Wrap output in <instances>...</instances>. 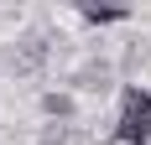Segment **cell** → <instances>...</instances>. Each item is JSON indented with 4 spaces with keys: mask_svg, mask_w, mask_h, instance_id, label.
<instances>
[{
    "mask_svg": "<svg viewBox=\"0 0 151 145\" xmlns=\"http://www.w3.org/2000/svg\"><path fill=\"white\" fill-rule=\"evenodd\" d=\"M115 140L120 145H146L151 140V93L146 88H125V114H120Z\"/></svg>",
    "mask_w": 151,
    "mask_h": 145,
    "instance_id": "1",
    "label": "cell"
},
{
    "mask_svg": "<svg viewBox=\"0 0 151 145\" xmlns=\"http://www.w3.org/2000/svg\"><path fill=\"white\" fill-rule=\"evenodd\" d=\"M125 11H99V5H89V11H83V21H94V26H104V21H120Z\"/></svg>",
    "mask_w": 151,
    "mask_h": 145,
    "instance_id": "2",
    "label": "cell"
}]
</instances>
